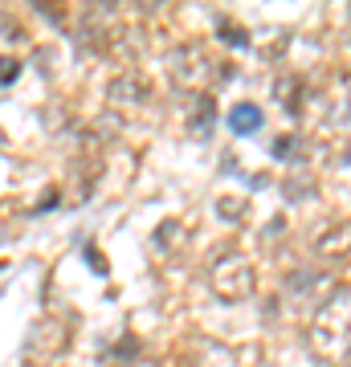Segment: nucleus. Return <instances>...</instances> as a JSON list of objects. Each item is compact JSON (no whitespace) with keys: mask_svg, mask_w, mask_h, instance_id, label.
<instances>
[{"mask_svg":"<svg viewBox=\"0 0 351 367\" xmlns=\"http://www.w3.org/2000/svg\"><path fill=\"white\" fill-rule=\"evenodd\" d=\"M229 127H233L237 135H249V131L261 127V110L258 106H237L233 115H229Z\"/></svg>","mask_w":351,"mask_h":367,"instance_id":"f257e3e1","label":"nucleus"}]
</instances>
